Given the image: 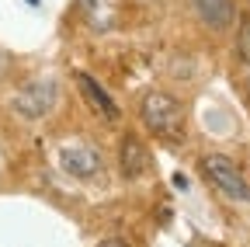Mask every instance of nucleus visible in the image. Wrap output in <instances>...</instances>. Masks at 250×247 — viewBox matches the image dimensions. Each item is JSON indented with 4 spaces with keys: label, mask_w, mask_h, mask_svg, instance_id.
<instances>
[{
    "label": "nucleus",
    "mask_w": 250,
    "mask_h": 247,
    "mask_svg": "<svg viewBox=\"0 0 250 247\" xmlns=\"http://www.w3.org/2000/svg\"><path fill=\"white\" fill-rule=\"evenodd\" d=\"M191 11L208 32H226V28L236 24V4L233 0H191Z\"/></svg>",
    "instance_id": "obj_6"
},
{
    "label": "nucleus",
    "mask_w": 250,
    "mask_h": 247,
    "mask_svg": "<svg viewBox=\"0 0 250 247\" xmlns=\"http://www.w3.org/2000/svg\"><path fill=\"white\" fill-rule=\"evenodd\" d=\"M59 105V84L56 77H35L21 84L14 94H11V112L21 118V122H42L56 112Z\"/></svg>",
    "instance_id": "obj_1"
},
{
    "label": "nucleus",
    "mask_w": 250,
    "mask_h": 247,
    "mask_svg": "<svg viewBox=\"0 0 250 247\" xmlns=\"http://www.w3.org/2000/svg\"><path fill=\"white\" fill-rule=\"evenodd\" d=\"M73 80H77V90H80V98L98 112L101 118H108V122H115V118H122V108L115 105V98L108 94V90L94 80L90 73H73Z\"/></svg>",
    "instance_id": "obj_7"
},
{
    "label": "nucleus",
    "mask_w": 250,
    "mask_h": 247,
    "mask_svg": "<svg viewBox=\"0 0 250 247\" xmlns=\"http://www.w3.org/2000/svg\"><path fill=\"white\" fill-rule=\"evenodd\" d=\"M98 247H129V240H125V237H104Z\"/></svg>",
    "instance_id": "obj_10"
},
{
    "label": "nucleus",
    "mask_w": 250,
    "mask_h": 247,
    "mask_svg": "<svg viewBox=\"0 0 250 247\" xmlns=\"http://www.w3.org/2000/svg\"><path fill=\"white\" fill-rule=\"evenodd\" d=\"M236 56L243 67H250V14H240L236 21Z\"/></svg>",
    "instance_id": "obj_9"
},
{
    "label": "nucleus",
    "mask_w": 250,
    "mask_h": 247,
    "mask_svg": "<svg viewBox=\"0 0 250 247\" xmlns=\"http://www.w3.org/2000/svg\"><path fill=\"white\" fill-rule=\"evenodd\" d=\"M139 112H143V126L153 136H177L181 126H184V108H181V101L174 94H167V90L146 94Z\"/></svg>",
    "instance_id": "obj_2"
},
{
    "label": "nucleus",
    "mask_w": 250,
    "mask_h": 247,
    "mask_svg": "<svg viewBox=\"0 0 250 247\" xmlns=\"http://www.w3.org/2000/svg\"><path fill=\"white\" fill-rule=\"evenodd\" d=\"M149 167V150L143 146V139L136 133H125L122 136V146H118V171L125 181H136L143 178Z\"/></svg>",
    "instance_id": "obj_5"
},
{
    "label": "nucleus",
    "mask_w": 250,
    "mask_h": 247,
    "mask_svg": "<svg viewBox=\"0 0 250 247\" xmlns=\"http://www.w3.org/2000/svg\"><path fill=\"white\" fill-rule=\"evenodd\" d=\"M4 63H7V56H4V49H0V73H4Z\"/></svg>",
    "instance_id": "obj_11"
},
{
    "label": "nucleus",
    "mask_w": 250,
    "mask_h": 247,
    "mask_svg": "<svg viewBox=\"0 0 250 247\" xmlns=\"http://www.w3.org/2000/svg\"><path fill=\"white\" fill-rule=\"evenodd\" d=\"M83 7V21L90 24V32H115L122 21V0H80Z\"/></svg>",
    "instance_id": "obj_8"
},
{
    "label": "nucleus",
    "mask_w": 250,
    "mask_h": 247,
    "mask_svg": "<svg viewBox=\"0 0 250 247\" xmlns=\"http://www.w3.org/2000/svg\"><path fill=\"white\" fill-rule=\"evenodd\" d=\"M202 171H205V178H208L226 199H233V202H250V184H247V178L240 174V167H236L229 157H223V153H208V157L202 160Z\"/></svg>",
    "instance_id": "obj_3"
},
{
    "label": "nucleus",
    "mask_w": 250,
    "mask_h": 247,
    "mask_svg": "<svg viewBox=\"0 0 250 247\" xmlns=\"http://www.w3.org/2000/svg\"><path fill=\"white\" fill-rule=\"evenodd\" d=\"M59 167L66 171L70 178L77 181H90V178H98L104 160H101V150L98 146H90V143H62L59 146Z\"/></svg>",
    "instance_id": "obj_4"
}]
</instances>
